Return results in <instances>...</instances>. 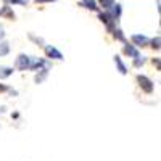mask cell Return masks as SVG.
Segmentation results:
<instances>
[{
	"instance_id": "1",
	"label": "cell",
	"mask_w": 161,
	"mask_h": 161,
	"mask_svg": "<svg viewBox=\"0 0 161 161\" xmlns=\"http://www.w3.org/2000/svg\"><path fill=\"white\" fill-rule=\"evenodd\" d=\"M50 68H52V63L48 60H45V58H32L31 66H29V69L31 71H36V73L42 71V69L50 71Z\"/></svg>"
},
{
	"instance_id": "2",
	"label": "cell",
	"mask_w": 161,
	"mask_h": 161,
	"mask_svg": "<svg viewBox=\"0 0 161 161\" xmlns=\"http://www.w3.org/2000/svg\"><path fill=\"white\" fill-rule=\"evenodd\" d=\"M137 82H139V87H140L145 93H152V92L155 90L153 80L148 79L147 76H143V74H139V76H137Z\"/></svg>"
},
{
	"instance_id": "3",
	"label": "cell",
	"mask_w": 161,
	"mask_h": 161,
	"mask_svg": "<svg viewBox=\"0 0 161 161\" xmlns=\"http://www.w3.org/2000/svg\"><path fill=\"white\" fill-rule=\"evenodd\" d=\"M31 61H32V58H31L29 55L21 53V55H18V58H16V61H15V68H16L18 71H26V69H29Z\"/></svg>"
},
{
	"instance_id": "4",
	"label": "cell",
	"mask_w": 161,
	"mask_h": 161,
	"mask_svg": "<svg viewBox=\"0 0 161 161\" xmlns=\"http://www.w3.org/2000/svg\"><path fill=\"white\" fill-rule=\"evenodd\" d=\"M98 19L103 23V24H106V28H108V31L110 32H113L114 31V18L111 16V13L110 11H105V13H100L98 15Z\"/></svg>"
},
{
	"instance_id": "5",
	"label": "cell",
	"mask_w": 161,
	"mask_h": 161,
	"mask_svg": "<svg viewBox=\"0 0 161 161\" xmlns=\"http://www.w3.org/2000/svg\"><path fill=\"white\" fill-rule=\"evenodd\" d=\"M130 40H132V45L134 47H147V45H148V42H150V40H148V37H147V36H142V34H134L132 37H130Z\"/></svg>"
},
{
	"instance_id": "6",
	"label": "cell",
	"mask_w": 161,
	"mask_h": 161,
	"mask_svg": "<svg viewBox=\"0 0 161 161\" xmlns=\"http://www.w3.org/2000/svg\"><path fill=\"white\" fill-rule=\"evenodd\" d=\"M44 48H45V55L48 58H52V60H63V53L60 50H57L53 45H45Z\"/></svg>"
},
{
	"instance_id": "7",
	"label": "cell",
	"mask_w": 161,
	"mask_h": 161,
	"mask_svg": "<svg viewBox=\"0 0 161 161\" xmlns=\"http://www.w3.org/2000/svg\"><path fill=\"white\" fill-rule=\"evenodd\" d=\"M123 52L126 53L127 57H130L132 60H134V58H137V57L140 55V52H139L136 47H134L132 44H129V42H126V44H124V48H123Z\"/></svg>"
},
{
	"instance_id": "8",
	"label": "cell",
	"mask_w": 161,
	"mask_h": 161,
	"mask_svg": "<svg viewBox=\"0 0 161 161\" xmlns=\"http://www.w3.org/2000/svg\"><path fill=\"white\" fill-rule=\"evenodd\" d=\"M0 16L8 18V19H15V13H13L10 5H0Z\"/></svg>"
},
{
	"instance_id": "9",
	"label": "cell",
	"mask_w": 161,
	"mask_h": 161,
	"mask_svg": "<svg viewBox=\"0 0 161 161\" xmlns=\"http://www.w3.org/2000/svg\"><path fill=\"white\" fill-rule=\"evenodd\" d=\"M110 13H111V16L114 18V21H118L119 18H121V13H123V8H121V5L119 3H114L110 10H108Z\"/></svg>"
},
{
	"instance_id": "10",
	"label": "cell",
	"mask_w": 161,
	"mask_h": 161,
	"mask_svg": "<svg viewBox=\"0 0 161 161\" xmlns=\"http://www.w3.org/2000/svg\"><path fill=\"white\" fill-rule=\"evenodd\" d=\"M114 64H116V68L121 74H127V68H126V64L123 63V60H121V57L114 55Z\"/></svg>"
},
{
	"instance_id": "11",
	"label": "cell",
	"mask_w": 161,
	"mask_h": 161,
	"mask_svg": "<svg viewBox=\"0 0 161 161\" xmlns=\"http://www.w3.org/2000/svg\"><path fill=\"white\" fill-rule=\"evenodd\" d=\"M80 7H84L87 10H92V11H97L98 10V5H97L95 0H82V2H80Z\"/></svg>"
},
{
	"instance_id": "12",
	"label": "cell",
	"mask_w": 161,
	"mask_h": 161,
	"mask_svg": "<svg viewBox=\"0 0 161 161\" xmlns=\"http://www.w3.org/2000/svg\"><path fill=\"white\" fill-rule=\"evenodd\" d=\"M13 68H10V66H0V79H7L13 74Z\"/></svg>"
},
{
	"instance_id": "13",
	"label": "cell",
	"mask_w": 161,
	"mask_h": 161,
	"mask_svg": "<svg viewBox=\"0 0 161 161\" xmlns=\"http://www.w3.org/2000/svg\"><path fill=\"white\" fill-rule=\"evenodd\" d=\"M47 76H48V71L47 69H42V71H39L37 74H36V84H42L44 82V80L47 79Z\"/></svg>"
},
{
	"instance_id": "14",
	"label": "cell",
	"mask_w": 161,
	"mask_h": 161,
	"mask_svg": "<svg viewBox=\"0 0 161 161\" xmlns=\"http://www.w3.org/2000/svg\"><path fill=\"white\" fill-rule=\"evenodd\" d=\"M10 53V44L8 42H0V57H7Z\"/></svg>"
},
{
	"instance_id": "15",
	"label": "cell",
	"mask_w": 161,
	"mask_h": 161,
	"mask_svg": "<svg viewBox=\"0 0 161 161\" xmlns=\"http://www.w3.org/2000/svg\"><path fill=\"white\" fill-rule=\"evenodd\" d=\"M100 2V7L105 10V11H108L113 5H114V0H98Z\"/></svg>"
},
{
	"instance_id": "16",
	"label": "cell",
	"mask_w": 161,
	"mask_h": 161,
	"mask_svg": "<svg viewBox=\"0 0 161 161\" xmlns=\"http://www.w3.org/2000/svg\"><path fill=\"white\" fill-rule=\"evenodd\" d=\"M147 61V58L143 57V55H139L137 58H134V61H132V64H134V68H140V66L143 64Z\"/></svg>"
},
{
	"instance_id": "17",
	"label": "cell",
	"mask_w": 161,
	"mask_h": 161,
	"mask_svg": "<svg viewBox=\"0 0 161 161\" xmlns=\"http://www.w3.org/2000/svg\"><path fill=\"white\" fill-rule=\"evenodd\" d=\"M113 36H114V39H118V40H121V42H124V44L127 42V40H126V37H124V34H123V31H121L119 28L113 31Z\"/></svg>"
},
{
	"instance_id": "18",
	"label": "cell",
	"mask_w": 161,
	"mask_h": 161,
	"mask_svg": "<svg viewBox=\"0 0 161 161\" xmlns=\"http://www.w3.org/2000/svg\"><path fill=\"white\" fill-rule=\"evenodd\" d=\"M29 39L32 40V42H36L37 45L45 47V42H44V39H42V37H37V36H34V34H29Z\"/></svg>"
},
{
	"instance_id": "19",
	"label": "cell",
	"mask_w": 161,
	"mask_h": 161,
	"mask_svg": "<svg viewBox=\"0 0 161 161\" xmlns=\"http://www.w3.org/2000/svg\"><path fill=\"white\" fill-rule=\"evenodd\" d=\"M159 42H161V39H159V36H156L155 39L150 40L148 44H150V47H152L153 50H159Z\"/></svg>"
},
{
	"instance_id": "20",
	"label": "cell",
	"mask_w": 161,
	"mask_h": 161,
	"mask_svg": "<svg viewBox=\"0 0 161 161\" xmlns=\"http://www.w3.org/2000/svg\"><path fill=\"white\" fill-rule=\"evenodd\" d=\"M15 3H18V5H23V7H26V5L29 3V2H28V0H13V3H11V5H15Z\"/></svg>"
},
{
	"instance_id": "21",
	"label": "cell",
	"mask_w": 161,
	"mask_h": 161,
	"mask_svg": "<svg viewBox=\"0 0 161 161\" xmlns=\"http://www.w3.org/2000/svg\"><path fill=\"white\" fill-rule=\"evenodd\" d=\"M8 90V87L5 86V84H0V93H2V92H7Z\"/></svg>"
},
{
	"instance_id": "22",
	"label": "cell",
	"mask_w": 161,
	"mask_h": 161,
	"mask_svg": "<svg viewBox=\"0 0 161 161\" xmlns=\"http://www.w3.org/2000/svg\"><path fill=\"white\" fill-rule=\"evenodd\" d=\"M36 3H44V2H55V0H34Z\"/></svg>"
},
{
	"instance_id": "23",
	"label": "cell",
	"mask_w": 161,
	"mask_h": 161,
	"mask_svg": "<svg viewBox=\"0 0 161 161\" xmlns=\"http://www.w3.org/2000/svg\"><path fill=\"white\" fill-rule=\"evenodd\" d=\"M5 37V32H3V28L0 26V39H3Z\"/></svg>"
},
{
	"instance_id": "24",
	"label": "cell",
	"mask_w": 161,
	"mask_h": 161,
	"mask_svg": "<svg viewBox=\"0 0 161 161\" xmlns=\"http://www.w3.org/2000/svg\"><path fill=\"white\" fill-rule=\"evenodd\" d=\"M5 110H7L5 106H0V114H3V113H5Z\"/></svg>"
},
{
	"instance_id": "25",
	"label": "cell",
	"mask_w": 161,
	"mask_h": 161,
	"mask_svg": "<svg viewBox=\"0 0 161 161\" xmlns=\"http://www.w3.org/2000/svg\"><path fill=\"white\" fill-rule=\"evenodd\" d=\"M7 2H8V3H13V0H7Z\"/></svg>"
}]
</instances>
